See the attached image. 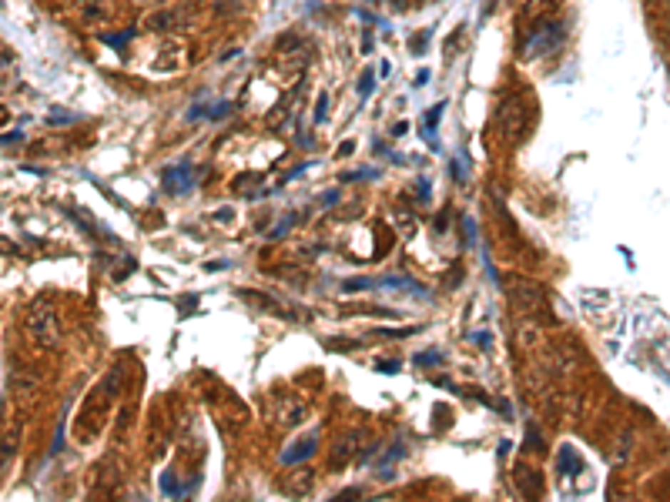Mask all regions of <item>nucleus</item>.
<instances>
[{
	"instance_id": "obj_13",
	"label": "nucleus",
	"mask_w": 670,
	"mask_h": 502,
	"mask_svg": "<svg viewBox=\"0 0 670 502\" xmlns=\"http://www.w3.org/2000/svg\"><path fill=\"white\" fill-rule=\"evenodd\" d=\"M308 486H312V472H302V476H295V479L288 482L285 489H288V492H295V496H298V492H305Z\"/></svg>"
},
{
	"instance_id": "obj_1",
	"label": "nucleus",
	"mask_w": 670,
	"mask_h": 502,
	"mask_svg": "<svg viewBox=\"0 0 670 502\" xmlns=\"http://www.w3.org/2000/svg\"><path fill=\"white\" fill-rule=\"evenodd\" d=\"M563 37H567V24L563 21H539L533 31H529V37L523 41V47H519V57H539L547 54V51H557V47L563 44Z\"/></svg>"
},
{
	"instance_id": "obj_6",
	"label": "nucleus",
	"mask_w": 670,
	"mask_h": 502,
	"mask_svg": "<svg viewBox=\"0 0 670 502\" xmlns=\"http://www.w3.org/2000/svg\"><path fill=\"white\" fill-rule=\"evenodd\" d=\"M315 449H319V439L315 436H308V439H298L292 449H285L282 452V462L285 466H295V462H305V459H312L315 456Z\"/></svg>"
},
{
	"instance_id": "obj_25",
	"label": "nucleus",
	"mask_w": 670,
	"mask_h": 502,
	"mask_svg": "<svg viewBox=\"0 0 670 502\" xmlns=\"http://www.w3.org/2000/svg\"><path fill=\"white\" fill-rule=\"evenodd\" d=\"M379 372H389V375H396V372H399V362H379Z\"/></svg>"
},
{
	"instance_id": "obj_21",
	"label": "nucleus",
	"mask_w": 670,
	"mask_h": 502,
	"mask_svg": "<svg viewBox=\"0 0 670 502\" xmlns=\"http://www.w3.org/2000/svg\"><path fill=\"white\" fill-rule=\"evenodd\" d=\"M396 221H399V225H402V235H412V231H416V225L409 221V215H406V211H396Z\"/></svg>"
},
{
	"instance_id": "obj_16",
	"label": "nucleus",
	"mask_w": 670,
	"mask_h": 502,
	"mask_svg": "<svg viewBox=\"0 0 670 502\" xmlns=\"http://www.w3.org/2000/svg\"><path fill=\"white\" fill-rule=\"evenodd\" d=\"M450 175L456 185H466V161H452L450 164Z\"/></svg>"
},
{
	"instance_id": "obj_10",
	"label": "nucleus",
	"mask_w": 670,
	"mask_h": 502,
	"mask_svg": "<svg viewBox=\"0 0 670 502\" xmlns=\"http://www.w3.org/2000/svg\"><path fill=\"white\" fill-rule=\"evenodd\" d=\"M442 111H446V101L442 104H436V108L426 111V138H432V131H436V121L442 118Z\"/></svg>"
},
{
	"instance_id": "obj_26",
	"label": "nucleus",
	"mask_w": 670,
	"mask_h": 502,
	"mask_svg": "<svg viewBox=\"0 0 670 502\" xmlns=\"http://www.w3.org/2000/svg\"><path fill=\"white\" fill-rule=\"evenodd\" d=\"M422 84H429V71H422V74L416 77V88H422Z\"/></svg>"
},
{
	"instance_id": "obj_2",
	"label": "nucleus",
	"mask_w": 670,
	"mask_h": 502,
	"mask_svg": "<svg viewBox=\"0 0 670 502\" xmlns=\"http://www.w3.org/2000/svg\"><path fill=\"white\" fill-rule=\"evenodd\" d=\"M24 325H27V332H31V339L44 342L47 349H57V345H61V325H57V315H54V308L44 305V302L31 305V312H27V318H24Z\"/></svg>"
},
{
	"instance_id": "obj_14",
	"label": "nucleus",
	"mask_w": 670,
	"mask_h": 502,
	"mask_svg": "<svg viewBox=\"0 0 670 502\" xmlns=\"http://www.w3.org/2000/svg\"><path fill=\"white\" fill-rule=\"evenodd\" d=\"M436 362H442V352H436V349H432V352H419V355H416L419 369H429V365H436Z\"/></svg>"
},
{
	"instance_id": "obj_22",
	"label": "nucleus",
	"mask_w": 670,
	"mask_h": 502,
	"mask_svg": "<svg viewBox=\"0 0 670 502\" xmlns=\"http://www.w3.org/2000/svg\"><path fill=\"white\" fill-rule=\"evenodd\" d=\"M416 188H419V198H422V201H429V198H432V188H429V181H426V178H419V181H416Z\"/></svg>"
},
{
	"instance_id": "obj_5",
	"label": "nucleus",
	"mask_w": 670,
	"mask_h": 502,
	"mask_svg": "<svg viewBox=\"0 0 670 502\" xmlns=\"http://www.w3.org/2000/svg\"><path fill=\"white\" fill-rule=\"evenodd\" d=\"M195 185H198V178H195V168L188 161H178L171 164V168H165V175H161V188H165L168 195H188V191H195Z\"/></svg>"
},
{
	"instance_id": "obj_11",
	"label": "nucleus",
	"mask_w": 670,
	"mask_h": 502,
	"mask_svg": "<svg viewBox=\"0 0 670 502\" xmlns=\"http://www.w3.org/2000/svg\"><path fill=\"white\" fill-rule=\"evenodd\" d=\"M372 91H375V74L372 71H362V77H359V98H372Z\"/></svg>"
},
{
	"instance_id": "obj_23",
	"label": "nucleus",
	"mask_w": 670,
	"mask_h": 502,
	"mask_svg": "<svg viewBox=\"0 0 670 502\" xmlns=\"http://www.w3.org/2000/svg\"><path fill=\"white\" fill-rule=\"evenodd\" d=\"M529 449H543V439H539V432L533 426H529Z\"/></svg>"
},
{
	"instance_id": "obj_4",
	"label": "nucleus",
	"mask_w": 670,
	"mask_h": 502,
	"mask_svg": "<svg viewBox=\"0 0 670 502\" xmlns=\"http://www.w3.org/2000/svg\"><path fill=\"white\" fill-rule=\"evenodd\" d=\"M509 302L523 315H543L547 312V292L537 282H513L509 285Z\"/></svg>"
},
{
	"instance_id": "obj_19",
	"label": "nucleus",
	"mask_w": 670,
	"mask_h": 502,
	"mask_svg": "<svg viewBox=\"0 0 670 502\" xmlns=\"http://www.w3.org/2000/svg\"><path fill=\"white\" fill-rule=\"evenodd\" d=\"M385 288H412V282L409 278H402V275H392V278H385Z\"/></svg>"
},
{
	"instance_id": "obj_24",
	"label": "nucleus",
	"mask_w": 670,
	"mask_h": 502,
	"mask_svg": "<svg viewBox=\"0 0 670 502\" xmlns=\"http://www.w3.org/2000/svg\"><path fill=\"white\" fill-rule=\"evenodd\" d=\"M472 342H476L479 349H489V335H486V332H476V335H472Z\"/></svg>"
},
{
	"instance_id": "obj_20",
	"label": "nucleus",
	"mask_w": 670,
	"mask_h": 502,
	"mask_svg": "<svg viewBox=\"0 0 670 502\" xmlns=\"http://www.w3.org/2000/svg\"><path fill=\"white\" fill-rule=\"evenodd\" d=\"M292 225H295V215H288L285 221H278V225H275V231H272V238H282V235H285Z\"/></svg>"
},
{
	"instance_id": "obj_12",
	"label": "nucleus",
	"mask_w": 670,
	"mask_h": 502,
	"mask_svg": "<svg viewBox=\"0 0 670 502\" xmlns=\"http://www.w3.org/2000/svg\"><path fill=\"white\" fill-rule=\"evenodd\" d=\"M161 489H165L168 496H181V492H188V486H178L175 476H171V472H165V476H161Z\"/></svg>"
},
{
	"instance_id": "obj_15",
	"label": "nucleus",
	"mask_w": 670,
	"mask_h": 502,
	"mask_svg": "<svg viewBox=\"0 0 670 502\" xmlns=\"http://www.w3.org/2000/svg\"><path fill=\"white\" fill-rule=\"evenodd\" d=\"M11 385L14 389H21L24 395L34 392V385H37V379H24V375H11Z\"/></svg>"
},
{
	"instance_id": "obj_8",
	"label": "nucleus",
	"mask_w": 670,
	"mask_h": 502,
	"mask_svg": "<svg viewBox=\"0 0 670 502\" xmlns=\"http://www.w3.org/2000/svg\"><path fill=\"white\" fill-rule=\"evenodd\" d=\"M355 442H359V432H349V436L342 439L339 452L332 456V462H335V466H345V462H349V456H352V452H355Z\"/></svg>"
},
{
	"instance_id": "obj_18",
	"label": "nucleus",
	"mask_w": 670,
	"mask_h": 502,
	"mask_svg": "<svg viewBox=\"0 0 670 502\" xmlns=\"http://www.w3.org/2000/svg\"><path fill=\"white\" fill-rule=\"evenodd\" d=\"M325 118H329V98L322 94L319 104H315V124H325Z\"/></svg>"
},
{
	"instance_id": "obj_7",
	"label": "nucleus",
	"mask_w": 670,
	"mask_h": 502,
	"mask_svg": "<svg viewBox=\"0 0 670 502\" xmlns=\"http://www.w3.org/2000/svg\"><path fill=\"white\" fill-rule=\"evenodd\" d=\"M513 482H517V489L523 492V496H539V489H543V479H539V472L529 469V466H519V469L513 472Z\"/></svg>"
},
{
	"instance_id": "obj_9",
	"label": "nucleus",
	"mask_w": 670,
	"mask_h": 502,
	"mask_svg": "<svg viewBox=\"0 0 670 502\" xmlns=\"http://www.w3.org/2000/svg\"><path fill=\"white\" fill-rule=\"evenodd\" d=\"M557 466H560L563 476H570V472L580 469V459L573 456V449H570V446H563V449H560V462H557Z\"/></svg>"
},
{
	"instance_id": "obj_17",
	"label": "nucleus",
	"mask_w": 670,
	"mask_h": 502,
	"mask_svg": "<svg viewBox=\"0 0 670 502\" xmlns=\"http://www.w3.org/2000/svg\"><path fill=\"white\" fill-rule=\"evenodd\" d=\"M369 288H375L369 278H352V282H345V292H369Z\"/></svg>"
},
{
	"instance_id": "obj_3",
	"label": "nucleus",
	"mask_w": 670,
	"mask_h": 502,
	"mask_svg": "<svg viewBox=\"0 0 670 502\" xmlns=\"http://www.w3.org/2000/svg\"><path fill=\"white\" fill-rule=\"evenodd\" d=\"M496 131L503 134V141L517 144L527 131V118H523V94H509L496 111Z\"/></svg>"
}]
</instances>
